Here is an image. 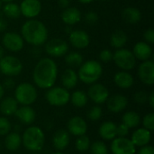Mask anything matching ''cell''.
<instances>
[{
	"instance_id": "cell-1",
	"label": "cell",
	"mask_w": 154,
	"mask_h": 154,
	"mask_svg": "<svg viewBox=\"0 0 154 154\" xmlns=\"http://www.w3.org/2000/svg\"><path fill=\"white\" fill-rule=\"evenodd\" d=\"M58 78V66L51 58L41 59L32 72L34 84L42 89H48L54 86Z\"/></svg>"
},
{
	"instance_id": "cell-2",
	"label": "cell",
	"mask_w": 154,
	"mask_h": 154,
	"mask_svg": "<svg viewBox=\"0 0 154 154\" xmlns=\"http://www.w3.org/2000/svg\"><path fill=\"white\" fill-rule=\"evenodd\" d=\"M21 36L24 42L32 46H42L48 40V29L42 22L29 19L22 25Z\"/></svg>"
},
{
	"instance_id": "cell-3",
	"label": "cell",
	"mask_w": 154,
	"mask_h": 154,
	"mask_svg": "<svg viewBox=\"0 0 154 154\" xmlns=\"http://www.w3.org/2000/svg\"><path fill=\"white\" fill-rule=\"evenodd\" d=\"M45 143L43 131L38 126H29L22 135V144L32 152H38L42 150Z\"/></svg>"
},
{
	"instance_id": "cell-4",
	"label": "cell",
	"mask_w": 154,
	"mask_h": 154,
	"mask_svg": "<svg viewBox=\"0 0 154 154\" xmlns=\"http://www.w3.org/2000/svg\"><path fill=\"white\" fill-rule=\"evenodd\" d=\"M78 77L84 84L91 85L96 83L103 74V67L101 63L95 60L83 62L79 69Z\"/></svg>"
},
{
	"instance_id": "cell-5",
	"label": "cell",
	"mask_w": 154,
	"mask_h": 154,
	"mask_svg": "<svg viewBox=\"0 0 154 154\" xmlns=\"http://www.w3.org/2000/svg\"><path fill=\"white\" fill-rule=\"evenodd\" d=\"M38 97L36 88L28 82L20 83L14 89V99L22 106L32 105Z\"/></svg>"
},
{
	"instance_id": "cell-6",
	"label": "cell",
	"mask_w": 154,
	"mask_h": 154,
	"mask_svg": "<svg viewBox=\"0 0 154 154\" xmlns=\"http://www.w3.org/2000/svg\"><path fill=\"white\" fill-rule=\"evenodd\" d=\"M113 60L119 69L125 71L133 69L136 65V59L133 51L125 48L117 49L113 53Z\"/></svg>"
},
{
	"instance_id": "cell-7",
	"label": "cell",
	"mask_w": 154,
	"mask_h": 154,
	"mask_svg": "<svg viewBox=\"0 0 154 154\" xmlns=\"http://www.w3.org/2000/svg\"><path fill=\"white\" fill-rule=\"evenodd\" d=\"M45 98L52 106H64L69 102L70 94L63 87H51L48 88Z\"/></svg>"
},
{
	"instance_id": "cell-8",
	"label": "cell",
	"mask_w": 154,
	"mask_h": 154,
	"mask_svg": "<svg viewBox=\"0 0 154 154\" xmlns=\"http://www.w3.org/2000/svg\"><path fill=\"white\" fill-rule=\"evenodd\" d=\"M23 70L22 61L15 56L6 55L0 59V72L7 77L18 76Z\"/></svg>"
},
{
	"instance_id": "cell-9",
	"label": "cell",
	"mask_w": 154,
	"mask_h": 154,
	"mask_svg": "<svg viewBox=\"0 0 154 154\" xmlns=\"http://www.w3.org/2000/svg\"><path fill=\"white\" fill-rule=\"evenodd\" d=\"M44 44L45 51L51 57L59 58L61 56H65L69 51V45L67 42L60 38H54L47 41Z\"/></svg>"
},
{
	"instance_id": "cell-10",
	"label": "cell",
	"mask_w": 154,
	"mask_h": 154,
	"mask_svg": "<svg viewBox=\"0 0 154 154\" xmlns=\"http://www.w3.org/2000/svg\"><path fill=\"white\" fill-rule=\"evenodd\" d=\"M113 154H135L136 147L132 141L126 137H116L112 140L110 145Z\"/></svg>"
},
{
	"instance_id": "cell-11",
	"label": "cell",
	"mask_w": 154,
	"mask_h": 154,
	"mask_svg": "<svg viewBox=\"0 0 154 154\" xmlns=\"http://www.w3.org/2000/svg\"><path fill=\"white\" fill-rule=\"evenodd\" d=\"M87 95L88 98L91 99V101H93L97 105H102L106 103L110 96L106 87L101 83L97 82L90 85Z\"/></svg>"
},
{
	"instance_id": "cell-12",
	"label": "cell",
	"mask_w": 154,
	"mask_h": 154,
	"mask_svg": "<svg viewBox=\"0 0 154 154\" xmlns=\"http://www.w3.org/2000/svg\"><path fill=\"white\" fill-rule=\"evenodd\" d=\"M2 43L6 50L12 52H18L23 50L24 41L19 33L8 32L4 34L2 38Z\"/></svg>"
},
{
	"instance_id": "cell-13",
	"label": "cell",
	"mask_w": 154,
	"mask_h": 154,
	"mask_svg": "<svg viewBox=\"0 0 154 154\" xmlns=\"http://www.w3.org/2000/svg\"><path fill=\"white\" fill-rule=\"evenodd\" d=\"M140 80L147 86L154 84V62L151 60L142 61L137 71Z\"/></svg>"
},
{
	"instance_id": "cell-14",
	"label": "cell",
	"mask_w": 154,
	"mask_h": 154,
	"mask_svg": "<svg viewBox=\"0 0 154 154\" xmlns=\"http://www.w3.org/2000/svg\"><path fill=\"white\" fill-rule=\"evenodd\" d=\"M21 14L28 19H33L42 12V3L40 0H23L20 4Z\"/></svg>"
},
{
	"instance_id": "cell-15",
	"label": "cell",
	"mask_w": 154,
	"mask_h": 154,
	"mask_svg": "<svg viewBox=\"0 0 154 154\" xmlns=\"http://www.w3.org/2000/svg\"><path fill=\"white\" fill-rule=\"evenodd\" d=\"M67 131L74 136H81L88 132V124L84 118L76 116L71 117L67 124Z\"/></svg>"
},
{
	"instance_id": "cell-16",
	"label": "cell",
	"mask_w": 154,
	"mask_h": 154,
	"mask_svg": "<svg viewBox=\"0 0 154 154\" xmlns=\"http://www.w3.org/2000/svg\"><path fill=\"white\" fill-rule=\"evenodd\" d=\"M128 106V98L122 94H116L113 96H109L106 100V107L107 109L114 113L118 114L123 112Z\"/></svg>"
},
{
	"instance_id": "cell-17",
	"label": "cell",
	"mask_w": 154,
	"mask_h": 154,
	"mask_svg": "<svg viewBox=\"0 0 154 154\" xmlns=\"http://www.w3.org/2000/svg\"><path fill=\"white\" fill-rule=\"evenodd\" d=\"M69 42L76 49H85L89 45L90 38L87 32L82 30H72L69 34Z\"/></svg>"
},
{
	"instance_id": "cell-18",
	"label": "cell",
	"mask_w": 154,
	"mask_h": 154,
	"mask_svg": "<svg viewBox=\"0 0 154 154\" xmlns=\"http://www.w3.org/2000/svg\"><path fill=\"white\" fill-rule=\"evenodd\" d=\"M70 143V134L65 129H59L52 136V145L57 152L64 151Z\"/></svg>"
},
{
	"instance_id": "cell-19",
	"label": "cell",
	"mask_w": 154,
	"mask_h": 154,
	"mask_svg": "<svg viewBox=\"0 0 154 154\" xmlns=\"http://www.w3.org/2000/svg\"><path fill=\"white\" fill-rule=\"evenodd\" d=\"M130 140L135 147L141 148L150 143L152 140V132L143 127L138 128L133 133Z\"/></svg>"
},
{
	"instance_id": "cell-20",
	"label": "cell",
	"mask_w": 154,
	"mask_h": 154,
	"mask_svg": "<svg viewBox=\"0 0 154 154\" xmlns=\"http://www.w3.org/2000/svg\"><path fill=\"white\" fill-rule=\"evenodd\" d=\"M14 116H15L22 124L26 125H32L36 118V113L30 106H22L21 107H18Z\"/></svg>"
},
{
	"instance_id": "cell-21",
	"label": "cell",
	"mask_w": 154,
	"mask_h": 154,
	"mask_svg": "<svg viewBox=\"0 0 154 154\" xmlns=\"http://www.w3.org/2000/svg\"><path fill=\"white\" fill-rule=\"evenodd\" d=\"M61 20L68 26L75 25L81 20V12L77 7L69 6L62 11Z\"/></svg>"
},
{
	"instance_id": "cell-22",
	"label": "cell",
	"mask_w": 154,
	"mask_h": 154,
	"mask_svg": "<svg viewBox=\"0 0 154 154\" xmlns=\"http://www.w3.org/2000/svg\"><path fill=\"white\" fill-rule=\"evenodd\" d=\"M133 53L136 60L145 61L151 59L152 55V49L151 47V44L145 42H138L134 47Z\"/></svg>"
},
{
	"instance_id": "cell-23",
	"label": "cell",
	"mask_w": 154,
	"mask_h": 154,
	"mask_svg": "<svg viewBox=\"0 0 154 154\" xmlns=\"http://www.w3.org/2000/svg\"><path fill=\"white\" fill-rule=\"evenodd\" d=\"M114 82L118 88H120L122 89H128L134 85V79L133 75L131 73H129L128 71L121 70L115 74Z\"/></svg>"
},
{
	"instance_id": "cell-24",
	"label": "cell",
	"mask_w": 154,
	"mask_h": 154,
	"mask_svg": "<svg viewBox=\"0 0 154 154\" xmlns=\"http://www.w3.org/2000/svg\"><path fill=\"white\" fill-rule=\"evenodd\" d=\"M116 126L117 125L111 121L102 123L98 129L100 137L105 141H112L116 137Z\"/></svg>"
},
{
	"instance_id": "cell-25",
	"label": "cell",
	"mask_w": 154,
	"mask_h": 154,
	"mask_svg": "<svg viewBox=\"0 0 154 154\" xmlns=\"http://www.w3.org/2000/svg\"><path fill=\"white\" fill-rule=\"evenodd\" d=\"M0 113L5 116H14L16 110L18 109V103L14 97H7L0 100Z\"/></svg>"
},
{
	"instance_id": "cell-26",
	"label": "cell",
	"mask_w": 154,
	"mask_h": 154,
	"mask_svg": "<svg viewBox=\"0 0 154 154\" xmlns=\"http://www.w3.org/2000/svg\"><path fill=\"white\" fill-rule=\"evenodd\" d=\"M78 81H79L78 73L72 68L66 69L63 71L61 75V83L64 88L68 90L74 88L77 86Z\"/></svg>"
},
{
	"instance_id": "cell-27",
	"label": "cell",
	"mask_w": 154,
	"mask_h": 154,
	"mask_svg": "<svg viewBox=\"0 0 154 154\" xmlns=\"http://www.w3.org/2000/svg\"><path fill=\"white\" fill-rule=\"evenodd\" d=\"M123 19L129 24H136L142 20V12L134 6H127L122 11Z\"/></svg>"
},
{
	"instance_id": "cell-28",
	"label": "cell",
	"mask_w": 154,
	"mask_h": 154,
	"mask_svg": "<svg viewBox=\"0 0 154 154\" xmlns=\"http://www.w3.org/2000/svg\"><path fill=\"white\" fill-rule=\"evenodd\" d=\"M4 144L6 150L10 152H16L22 145V136L16 132H10L5 135Z\"/></svg>"
},
{
	"instance_id": "cell-29",
	"label": "cell",
	"mask_w": 154,
	"mask_h": 154,
	"mask_svg": "<svg viewBox=\"0 0 154 154\" xmlns=\"http://www.w3.org/2000/svg\"><path fill=\"white\" fill-rule=\"evenodd\" d=\"M142 118L137 112L128 111L125 113L122 116V123L125 125L130 130L137 128L141 124Z\"/></svg>"
},
{
	"instance_id": "cell-30",
	"label": "cell",
	"mask_w": 154,
	"mask_h": 154,
	"mask_svg": "<svg viewBox=\"0 0 154 154\" xmlns=\"http://www.w3.org/2000/svg\"><path fill=\"white\" fill-rule=\"evenodd\" d=\"M127 41H128V36L122 30H117V31L114 32L110 37V44L112 47H114L116 49L124 48V46L126 44Z\"/></svg>"
},
{
	"instance_id": "cell-31",
	"label": "cell",
	"mask_w": 154,
	"mask_h": 154,
	"mask_svg": "<svg viewBox=\"0 0 154 154\" xmlns=\"http://www.w3.org/2000/svg\"><path fill=\"white\" fill-rule=\"evenodd\" d=\"M69 101L71 104L78 107V108H82L84 107L88 101V97L85 91L82 90H76L72 94H70V98Z\"/></svg>"
},
{
	"instance_id": "cell-32",
	"label": "cell",
	"mask_w": 154,
	"mask_h": 154,
	"mask_svg": "<svg viewBox=\"0 0 154 154\" xmlns=\"http://www.w3.org/2000/svg\"><path fill=\"white\" fill-rule=\"evenodd\" d=\"M3 14L10 19H17L22 15L19 5L14 2L5 3L3 6Z\"/></svg>"
},
{
	"instance_id": "cell-33",
	"label": "cell",
	"mask_w": 154,
	"mask_h": 154,
	"mask_svg": "<svg viewBox=\"0 0 154 154\" xmlns=\"http://www.w3.org/2000/svg\"><path fill=\"white\" fill-rule=\"evenodd\" d=\"M65 63L71 68H78L83 63V56L77 51H71L65 55Z\"/></svg>"
},
{
	"instance_id": "cell-34",
	"label": "cell",
	"mask_w": 154,
	"mask_h": 154,
	"mask_svg": "<svg viewBox=\"0 0 154 154\" xmlns=\"http://www.w3.org/2000/svg\"><path fill=\"white\" fill-rule=\"evenodd\" d=\"M90 144H91L90 138L86 134L81 135V136H78V139L76 140V143H75L76 149L80 152H84L88 151L90 148Z\"/></svg>"
},
{
	"instance_id": "cell-35",
	"label": "cell",
	"mask_w": 154,
	"mask_h": 154,
	"mask_svg": "<svg viewBox=\"0 0 154 154\" xmlns=\"http://www.w3.org/2000/svg\"><path fill=\"white\" fill-rule=\"evenodd\" d=\"M91 154H109V150L103 141H96L90 144Z\"/></svg>"
},
{
	"instance_id": "cell-36",
	"label": "cell",
	"mask_w": 154,
	"mask_h": 154,
	"mask_svg": "<svg viewBox=\"0 0 154 154\" xmlns=\"http://www.w3.org/2000/svg\"><path fill=\"white\" fill-rule=\"evenodd\" d=\"M103 116V111H102V108L99 106H92L88 114H87V117L89 121H92V122H97L98 120L101 119Z\"/></svg>"
},
{
	"instance_id": "cell-37",
	"label": "cell",
	"mask_w": 154,
	"mask_h": 154,
	"mask_svg": "<svg viewBox=\"0 0 154 154\" xmlns=\"http://www.w3.org/2000/svg\"><path fill=\"white\" fill-rule=\"evenodd\" d=\"M12 130V125L6 116H0V136H5Z\"/></svg>"
},
{
	"instance_id": "cell-38",
	"label": "cell",
	"mask_w": 154,
	"mask_h": 154,
	"mask_svg": "<svg viewBox=\"0 0 154 154\" xmlns=\"http://www.w3.org/2000/svg\"><path fill=\"white\" fill-rule=\"evenodd\" d=\"M141 123L143 125V128L152 132L154 130V114L153 113H149L144 117L142 119Z\"/></svg>"
},
{
	"instance_id": "cell-39",
	"label": "cell",
	"mask_w": 154,
	"mask_h": 154,
	"mask_svg": "<svg viewBox=\"0 0 154 154\" xmlns=\"http://www.w3.org/2000/svg\"><path fill=\"white\" fill-rule=\"evenodd\" d=\"M134 99L135 103H137L138 105H144L148 100V94L143 90L137 91L134 96Z\"/></svg>"
},
{
	"instance_id": "cell-40",
	"label": "cell",
	"mask_w": 154,
	"mask_h": 154,
	"mask_svg": "<svg viewBox=\"0 0 154 154\" xmlns=\"http://www.w3.org/2000/svg\"><path fill=\"white\" fill-rule=\"evenodd\" d=\"M85 21L88 24H95L98 21V14L95 11H89L85 14Z\"/></svg>"
},
{
	"instance_id": "cell-41",
	"label": "cell",
	"mask_w": 154,
	"mask_h": 154,
	"mask_svg": "<svg viewBox=\"0 0 154 154\" xmlns=\"http://www.w3.org/2000/svg\"><path fill=\"white\" fill-rule=\"evenodd\" d=\"M99 59L103 62H109L113 60V52L108 49L102 50L99 53Z\"/></svg>"
},
{
	"instance_id": "cell-42",
	"label": "cell",
	"mask_w": 154,
	"mask_h": 154,
	"mask_svg": "<svg viewBox=\"0 0 154 154\" xmlns=\"http://www.w3.org/2000/svg\"><path fill=\"white\" fill-rule=\"evenodd\" d=\"M129 133L130 129L123 123L116 126V137H126L129 134Z\"/></svg>"
},
{
	"instance_id": "cell-43",
	"label": "cell",
	"mask_w": 154,
	"mask_h": 154,
	"mask_svg": "<svg viewBox=\"0 0 154 154\" xmlns=\"http://www.w3.org/2000/svg\"><path fill=\"white\" fill-rule=\"evenodd\" d=\"M143 39L144 42L149 43V44H152L154 42V31L152 28H149L148 30H146L143 33Z\"/></svg>"
},
{
	"instance_id": "cell-44",
	"label": "cell",
	"mask_w": 154,
	"mask_h": 154,
	"mask_svg": "<svg viewBox=\"0 0 154 154\" xmlns=\"http://www.w3.org/2000/svg\"><path fill=\"white\" fill-rule=\"evenodd\" d=\"M2 86H3L4 89H13L15 87V82L11 77H8L7 79H5Z\"/></svg>"
},
{
	"instance_id": "cell-45",
	"label": "cell",
	"mask_w": 154,
	"mask_h": 154,
	"mask_svg": "<svg viewBox=\"0 0 154 154\" xmlns=\"http://www.w3.org/2000/svg\"><path fill=\"white\" fill-rule=\"evenodd\" d=\"M137 154H154V149L152 145H145L140 148Z\"/></svg>"
},
{
	"instance_id": "cell-46",
	"label": "cell",
	"mask_w": 154,
	"mask_h": 154,
	"mask_svg": "<svg viewBox=\"0 0 154 154\" xmlns=\"http://www.w3.org/2000/svg\"><path fill=\"white\" fill-rule=\"evenodd\" d=\"M7 27H8V23H7V21H6L4 17L0 16V32L6 31Z\"/></svg>"
},
{
	"instance_id": "cell-47",
	"label": "cell",
	"mask_w": 154,
	"mask_h": 154,
	"mask_svg": "<svg viewBox=\"0 0 154 154\" xmlns=\"http://www.w3.org/2000/svg\"><path fill=\"white\" fill-rule=\"evenodd\" d=\"M69 5H70V0H58V5L62 9L69 7Z\"/></svg>"
},
{
	"instance_id": "cell-48",
	"label": "cell",
	"mask_w": 154,
	"mask_h": 154,
	"mask_svg": "<svg viewBox=\"0 0 154 154\" xmlns=\"http://www.w3.org/2000/svg\"><path fill=\"white\" fill-rule=\"evenodd\" d=\"M147 102L149 103V105H150V106H151L152 108H154V92L153 91H152V92L148 95V100H147Z\"/></svg>"
},
{
	"instance_id": "cell-49",
	"label": "cell",
	"mask_w": 154,
	"mask_h": 154,
	"mask_svg": "<svg viewBox=\"0 0 154 154\" xmlns=\"http://www.w3.org/2000/svg\"><path fill=\"white\" fill-rule=\"evenodd\" d=\"M4 95H5V89H4V88H3L2 84H0V100L3 98Z\"/></svg>"
},
{
	"instance_id": "cell-50",
	"label": "cell",
	"mask_w": 154,
	"mask_h": 154,
	"mask_svg": "<svg viewBox=\"0 0 154 154\" xmlns=\"http://www.w3.org/2000/svg\"><path fill=\"white\" fill-rule=\"evenodd\" d=\"M79 3H81V4H84V5H87V4H90V3H92L94 0H78Z\"/></svg>"
},
{
	"instance_id": "cell-51",
	"label": "cell",
	"mask_w": 154,
	"mask_h": 154,
	"mask_svg": "<svg viewBox=\"0 0 154 154\" xmlns=\"http://www.w3.org/2000/svg\"><path fill=\"white\" fill-rule=\"evenodd\" d=\"M14 132H16V133L19 134V132H20V130H21V125H15L14 127Z\"/></svg>"
},
{
	"instance_id": "cell-52",
	"label": "cell",
	"mask_w": 154,
	"mask_h": 154,
	"mask_svg": "<svg viewBox=\"0 0 154 154\" xmlns=\"http://www.w3.org/2000/svg\"><path fill=\"white\" fill-rule=\"evenodd\" d=\"M5 56V49L3 48V46L0 45V59L3 58Z\"/></svg>"
},
{
	"instance_id": "cell-53",
	"label": "cell",
	"mask_w": 154,
	"mask_h": 154,
	"mask_svg": "<svg viewBox=\"0 0 154 154\" xmlns=\"http://www.w3.org/2000/svg\"><path fill=\"white\" fill-rule=\"evenodd\" d=\"M14 0H1L2 3H9V2H13Z\"/></svg>"
},
{
	"instance_id": "cell-54",
	"label": "cell",
	"mask_w": 154,
	"mask_h": 154,
	"mask_svg": "<svg viewBox=\"0 0 154 154\" xmlns=\"http://www.w3.org/2000/svg\"><path fill=\"white\" fill-rule=\"evenodd\" d=\"M51 154H65V153H63L62 152H54V153H51Z\"/></svg>"
},
{
	"instance_id": "cell-55",
	"label": "cell",
	"mask_w": 154,
	"mask_h": 154,
	"mask_svg": "<svg viewBox=\"0 0 154 154\" xmlns=\"http://www.w3.org/2000/svg\"><path fill=\"white\" fill-rule=\"evenodd\" d=\"M1 149H2V143H1V142H0V151H1Z\"/></svg>"
},
{
	"instance_id": "cell-56",
	"label": "cell",
	"mask_w": 154,
	"mask_h": 154,
	"mask_svg": "<svg viewBox=\"0 0 154 154\" xmlns=\"http://www.w3.org/2000/svg\"><path fill=\"white\" fill-rule=\"evenodd\" d=\"M1 7H2V2H1V0H0V9H1Z\"/></svg>"
},
{
	"instance_id": "cell-57",
	"label": "cell",
	"mask_w": 154,
	"mask_h": 154,
	"mask_svg": "<svg viewBox=\"0 0 154 154\" xmlns=\"http://www.w3.org/2000/svg\"><path fill=\"white\" fill-rule=\"evenodd\" d=\"M31 154H40V153H38V152H32Z\"/></svg>"
},
{
	"instance_id": "cell-58",
	"label": "cell",
	"mask_w": 154,
	"mask_h": 154,
	"mask_svg": "<svg viewBox=\"0 0 154 154\" xmlns=\"http://www.w3.org/2000/svg\"><path fill=\"white\" fill-rule=\"evenodd\" d=\"M100 1H106V0H100Z\"/></svg>"
},
{
	"instance_id": "cell-59",
	"label": "cell",
	"mask_w": 154,
	"mask_h": 154,
	"mask_svg": "<svg viewBox=\"0 0 154 154\" xmlns=\"http://www.w3.org/2000/svg\"><path fill=\"white\" fill-rule=\"evenodd\" d=\"M12 154H16V153H12Z\"/></svg>"
}]
</instances>
